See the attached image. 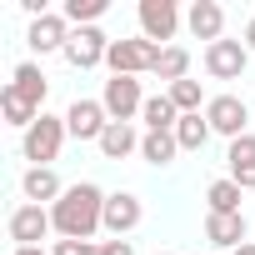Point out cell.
I'll list each match as a JSON object with an SVG mask.
<instances>
[{"label":"cell","instance_id":"1","mask_svg":"<svg viewBox=\"0 0 255 255\" xmlns=\"http://www.w3.org/2000/svg\"><path fill=\"white\" fill-rule=\"evenodd\" d=\"M50 220L60 240H90L95 230H105V190L90 180L65 185V195L50 205Z\"/></svg>","mask_w":255,"mask_h":255},{"label":"cell","instance_id":"2","mask_svg":"<svg viewBox=\"0 0 255 255\" xmlns=\"http://www.w3.org/2000/svg\"><path fill=\"white\" fill-rule=\"evenodd\" d=\"M160 50H165V45H150L145 35H135V40H110L105 65H110V75H155Z\"/></svg>","mask_w":255,"mask_h":255},{"label":"cell","instance_id":"3","mask_svg":"<svg viewBox=\"0 0 255 255\" xmlns=\"http://www.w3.org/2000/svg\"><path fill=\"white\" fill-rule=\"evenodd\" d=\"M65 115H40L30 130L20 135V155L30 160V165H50L55 155H60V145H65Z\"/></svg>","mask_w":255,"mask_h":255},{"label":"cell","instance_id":"4","mask_svg":"<svg viewBox=\"0 0 255 255\" xmlns=\"http://www.w3.org/2000/svg\"><path fill=\"white\" fill-rule=\"evenodd\" d=\"M145 90H140V75H110L105 80V90H100V105H105V115L110 120H135L140 110H145Z\"/></svg>","mask_w":255,"mask_h":255},{"label":"cell","instance_id":"5","mask_svg":"<svg viewBox=\"0 0 255 255\" xmlns=\"http://www.w3.org/2000/svg\"><path fill=\"white\" fill-rule=\"evenodd\" d=\"M205 120H210V130H215V135H225V140L250 135V105H245L240 95H210Z\"/></svg>","mask_w":255,"mask_h":255},{"label":"cell","instance_id":"6","mask_svg":"<svg viewBox=\"0 0 255 255\" xmlns=\"http://www.w3.org/2000/svg\"><path fill=\"white\" fill-rule=\"evenodd\" d=\"M140 35L150 40V45H170L175 40V30H180V5H175V0H140Z\"/></svg>","mask_w":255,"mask_h":255},{"label":"cell","instance_id":"7","mask_svg":"<svg viewBox=\"0 0 255 255\" xmlns=\"http://www.w3.org/2000/svg\"><path fill=\"white\" fill-rule=\"evenodd\" d=\"M105 55H110V35L100 25L75 30L70 45H65V65H75V70H95V65H105Z\"/></svg>","mask_w":255,"mask_h":255},{"label":"cell","instance_id":"8","mask_svg":"<svg viewBox=\"0 0 255 255\" xmlns=\"http://www.w3.org/2000/svg\"><path fill=\"white\" fill-rule=\"evenodd\" d=\"M140 215H145V205H140L135 190H115V195H105V235H110V240H125V235L140 225Z\"/></svg>","mask_w":255,"mask_h":255},{"label":"cell","instance_id":"9","mask_svg":"<svg viewBox=\"0 0 255 255\" xmlns=\"http://www.w3.org/2000/svg\"><path fill=\"white\" fill-rule=\"evenodd\" d=\"M70 20L60 15V10H50V15H40V20H30V30H25V45L35 50V55H50V50H60L65 55V45H70Z\"/></svg>","mask_w":255,"mask_h":255},{"label":"cell","instance_id":"10","mask_svg":"<svg viewBox=\"0 0 255 255\" xmlns=\"http://www.w3.org/2000/svg\"><path fill=\"white\" fill-rule=\"evenodd\" d=\"M5 230H10V240H15V245H40V240L55 230V220H50V210H45V205H15V210H10V220H5Z\"/></svg>","mask_w":255,"mask_h":255},{"label":"cell","instance_id":"11","mask_svg":"<svg viewBox=\"0 0 255 255\" xmlns=\"http://www.w3.org/2000/svg\"><path fill=\"white\" fill-rule=\"evenodd\" d=\"M105 125H110V115H105L100 100H70V110H65V130H70V140H95V145H100Z\"/></svg>","mask_w":255,"mask_h":255},{"label":"cell","instance_id":"12","mask_svg":"<svg viewBox=\"0 0 255 255\" xmlns=\"http://www.w3.org/2000/svg\"><path fill=\"white\" fill-rule=\"evenodd\" d=\"M245 65H250V50H245L240 40H215V45H205V70H210V80H240Z\"/></svg>","mask_w":255,"mask_h":255},{"label":"cell","instance_id":"13","mask_svg":"<svg viewBox=\"0 0 255 255\" xmlns=\"http://www.w3.org/2000/svg\"><path fill=\"white\" fill-rule=\"evenodd\" d=\"M185 25H190V35L205 40V45L225 40V10H220V0H195V5L185 10Z\"/></svg>","mask_w":255,"mask_h":255},{"label":"cell","instance_id":"14","mask_svg":"<svg viewBox=\"0 0 255 255\" xmlns=\"http://www.w3.org/2000/svg\"><path fill=\"white\" fill-rule=\"evenodd\" d=\"M20 190H25V205H45V210L65 195V185H60V175H55L50 165H30V170L20 175Z\"/></svg>","mask_w":255,"mask_h":255},{"label":"cell","instance_id":"15","mask_svg":"<svg viewBox=\"0 0 255 255\" xmlns=\"http://www.w3.org/2000/svg\"><path fill=\"white\" fill-rule=\"evenodd\" d=\"M140 130H135V120H110L105 125V135H100V155L105 160H125V155H135L140 150Z\"/></svg>","mask_w":255,"mask_h":255},{"label":"cell","instance_id":"16","mask_svg":"<svg viewBox=\"0 0 255 255\" xmlns=\"http://www.w3.org/2000/svg\"><path fill=\"white\" fill-rule=\"evenodd\" d=\"M10 90H15L20 100H30L35 110H45V95H50V80H45V70H40L35 60H20V65H15V75H10Z\"/></svg>","mask_w":255,"mask_h":255},{"label":"cell","instance_id":"17","mask_svg":"<svg viewBox=\"0 0 255 255\" xmlns=\"http://www.w3.org/2000/svg\"><path fill=\"white\" fill-rule=\"evenodd\" d=\"M245 215H205V240L210 250H240L245 245Z\"/></svg>","mask_w":255,"mask_h":255},{"label":"cell","instance_id":"18","mask_svg":"<svg viewBox=\"0 0 255 255\" xmlns=\"http://www.w3.org/2000/svg\"><path fill=\"white\" fill-rule=\"evenodd\" d=\"M240 185L230 180V175H220V180H210L205 185V205H210V215H240Z\"/></svg>","mask_w":255,"mask_h":255},{"label":"cell","instance_id":"19","mask_svg":"<svg viewBox=\"0 0 255 255\" xmlns=\"http://www.w3.org/2000/svg\"><path fill=\"white\" fill-rule=\"evenodd\" d=\"M0 115H5V125H15V130L25 135V130H30V125H35V120L45 115V110H35L30 100H20V95H15V90L5 85V90H0Z\"/></svg>","mask_w":255,"mask_h":255},{"label":"cell","instance_id":"20","mask_svg":"<svg viewBox=\"0 0 255 255\" xmlns=\"http://www.w3.org/2000/svg\"><path fill=\"white\" fill-rule=\"evenodd\" d=\"M175 150H180L175 130H145V140H140V160H150V165H170Z\"/></svg>","mask_w":255,"mask_h":255},{"label":"cell","instance_id":"21","mask_svg":"<svg viewBox=\"0 0 255 255\" xmlns=\"http://www.w3.org/2000/svg\"><path fill=\"white\" fill-rule=\"evenodd\" d=\"M140 120H145V130H175V125H180V110H175L170 95H150L145 110H140Z\"/></svg>","mask_w":255,"mask_h":255},{"label":"cell","instance_id":"22","mask_svg":"<svg viewBox=\"0 0 255 255\" xmlns=\"http://www.w3.org/2000/svg\"><path fill=\"white\" fill-rule=\"evenodd\" d=\"M155 75H160L165 85H175V80H190V50H185V45H165V50H160V65H155Z\"/></svg>","mask_w":255,"mask_h":255},{"label":"cell","instance_id":"23","mask_svg":"<svg viewBox=\"0 0 255 255\" xmlns=\"http://www.w3.org/2000/svg\"><path fill=\"white\" fill-rule=\"evenodd\" d=\"M210 135H215V130H210L205 110H200V115H180V125H175V140H180V150H200Z\"/></svg>","mask_w":255,"mask_h":255},{"label":"cell","instance_id":"24","mask_svg":"<svg viewBox=\"0 0 255 255\" xmlns=\"http://www.w3.org/2000/svg\"><path fill=\"white\" fill-rule=\"evenodd\" d=\"M165 95L175 100V110H180V115H200V110L210 105V100H205V90H200V80H175Z\"/></svg>","mask_w":255,"mask_h":255},{"label":"cell","instance_id":"25","mask_svg":"<svg viewBox=\"0 0 255 255\" xmlns=\"http://www.w3.org/2000/svg\"><path fill=\"white\" fill-rule=\"evenodd\" d=\"M60 15H65L70 25L85 30V25H95V20L105 15V0H65V10H60Z\"/></svg>","mask_w":255,"mask_h":255},{"label":"cell","instance_id":"26","mask_svg":"<svg viewBox=\"0 0 255 255\" xmlns=\"http://www.w3.org/2000/svg\"><path fill=\"white\" fill-rule=\"evenodd\" d=\"M225 165L235 170V165H255V135H240V140H230V150H225Z\"/></svg>","mask_w":255,"mask_h":255},{"label":"cell","instance_id":"27","mask_svg":"<svg viewBox=\"0 0 255 255\" xmlns=\"http://www.w3.org/2000/svg\"><path fill=\"white\" fill-rule=\"evenodd\" d=\"M50 255H100V245L95 240H55Z\"/></svg>","mask_w":255,"mask_h":255},{"label":"cell","instance_id":"28","mask_svg":"<svg viewBox=\"0 0 255 255\" xmlns=\"http://www.w3.org/2000/svg\"><path fill=\"white\" fill-rule=\"evenodd\" d=\"M230 180H235L240 190H255V165H235V170H230Z\"/></svg>","mask_w":255,"mask_h":255},{"label":"cell","instance_id":"29","mask_svg":"<svg viewBox=\"0 0 255 255\" xmlns=\"http://www.w3.org/2000/svg\"><path fill=\"white\" fill-rule=\"evenodd\" d=\"M100 255H135L130 240H100Z\"/></svg>","mask_w":255,"mask_h":255},{"label":"cell","instance_id":"30","mask_svg":"<svg viewBox=\"0 0 255 255\" xmlns=\"http://www.w3.org/2000/svg\"><path fill=\"white\" fill-rule=\"evenodd\" d=\"M240 45H245V50L255 55V20H245V35H240Z\"/></svg>","mask_w":255,"mask_h":255},{"label":"cell","instance_id":"31","mask_svg":"<svg viewBox=\"0 0 255 255\" xmlns=\"http://www.w3.org/2000/svg\"><path fill=\"white\" fill-rule=\"evenodd\" d=\"M15 255H45L40 245H15Z\"/></svg>","mask_w":255,"mask_h":255},{"label":"cell","instance_id":"32","mask_svg":"<svg viewBox=\"0 0 255 255\" xmlns=\"http://www.w3.org/2000/svg\"><path fill=\"white\" fill-rule=\"evenodd\" d=\"M235 255H255V240H245V245H240V250H235Z\"/></svg>","mask_w":255,"mask_h":255},{"label":"cell","instance_id":"33","mask_svg":"<svg viewBox=\"0 0 255 255\" xmlns=\"http://www.w3.org/2000/svg\"><path fill=\"white\" fill-rule=\"evenodd\" d=\"M200 255H215V250H200Z\"/></svg>","mask_w":255,"mask_h":255},{"label":"cell","instance_id":"34","mask_svg":"<svg viewBox=\"0 0 255 255\" xmlns=\"http://www.w3.org/2000/svg\"><path fill=\"white\" fill-rule=\"evenodd\" d=\"M160 255H170V250H160Z\"/></svg>","mask_w":255,"mask_h":255}]
</instances>
